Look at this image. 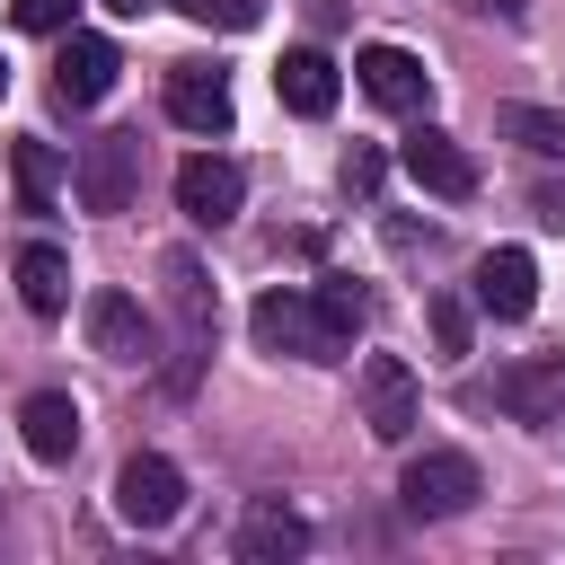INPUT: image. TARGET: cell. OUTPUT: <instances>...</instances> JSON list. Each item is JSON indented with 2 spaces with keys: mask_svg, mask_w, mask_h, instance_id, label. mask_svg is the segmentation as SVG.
<instances>
[{
  "mask_svg": "<svg viewBox=\"0 0 565 565\" xmlns=\"http://www.w3.org/2000/svg\"><path fill=\"white\" fill-rule=\"evenodd\" d=\"M397 503H406V521H450V512H468V503H477V459H468V450H424V459H406Z\"/></svg>",
  "mask_w": 565,
  "mask_h": 565,
  "instance_id": "obj_1",
  "label": "cell"
},
{
  "mask_svg": "<svg viewBox=\"0 0 565 565\" xmlns=\"http://www.w3.org/2000/svg\"><path fill=\"white\" fill-rule=\"evenodd\" d=\"M397 168H406L424 194H441V203H468V194H477V159H468V141H450L441 124H415V132L397 141Z\"/></svg>",
  "mask_w": 565,
  "mask_h": 565,
  "instance_id": "obj_2",
  "label": "cell"
},
{
  "mask_svg": "<svg viewBox=\"0 0 565 565\" xmlns=\"http://www.w3.org/2000/svg\"><path fill=\"white\" fill-rule=\"evenodd\" d=\"M71 185H79V203H88V212H132V185H141V141H132V132H97V141L79 150Z\"/></svg>",
  "mask_w": 565,
  "mask_h": 565,
  "instance_id": "obj_3",
  "label": "cell"
},
{
  "mask_svg": "<svg viewBox=\"0 0 565 565\" xmlns=\"http://www.w3.org/2000/svg\"><path fill=\"white\" fill-rule=\"evenodd\" d=\"M115 512H124L132 530H168V521L185 512V477H177V459L132 450V459H124V477H115Z\"/></svg>",
  "mask_w": 565,
  "mask_h": 565,
  "instance_id": "obj_4",
  "label": "cell"
},
{
  "mask_svg": "<svg viewBox=\"0 0 565 565\" xmlns=\"http://www.w3.org/2000/svg\"><path fill=\"white\" fill-rule=\"evenodd\" d=\"M353 79H362V97L388 106V115H424V106H433V71H424L406 44H362V53H353Z\"/></svg>",
  "mask_w": 565,
  "mask_h": 565,
  "instance_id": "obj_5",
  "label": "cell"
},
{
  "mask_svg": "<svg viewBox=\"0 0 565 565\" xmlns=\"http://www.w3.org/2000/svg\"><path fill=\"white\" fill-rule=\"evenodd\" d=\"M238 203H247V177H238L230 159L194 150V159L177 168V212H185L194 230H230V221H238Z\"/></svg>",
  "mask_w": 565,
  "mask_h": 565,
  "instance_id": "obj_6",
  "label": "cell"
},
{
  "mask_svg": "<svg viewBox=\"0 0 565 565\" xmlns=\"http://www.w3.org/2000/svg\"><path fill=\"white\" fill-rule=\"evenodd\" d=\"M247 335H256L265 353H300V362H335V353H327V327H318V309H309V291H265V300L247 309Z\"/></svg>",
  "mask_w": 565,
  "mask_h": 565,
  "instance_id": "obj_7",
  "label": "cell"
},
{
  "mask_svg": "<svg viewBox=\"0 0 565 565\" xmlns=\"http://www.w3.org/2000/svg\"><path fill=\"white\" fill-rule=\"evenodd\" d=\"M468 291H477L486 318H530V309H539V265H530V247H486L477 274H468Z\"/></svg>",
  "mask_w": 565,
  "mask_h": 565,
  "instance_id": "obj_8",
  "label": "cell"
},
{
  "mask_svg": "<svg viewBox=\"0 0 565 565\" xmlns=\"http://www.w3.org/2000/svg\"><path fill=\"white\" fill-rule=\"evenodd\" d=\"M362 424H371V441H406L415 433V371L397 353L362 362Z\"/></svg>",
  "mask_w": 565,
  "mask_h": 565,
  "instance_id": "obj_9",
  "label": "cell"
},
{
  "mask_svg": "<svg viewBox=\"0 0 565 565\" xmlns=\"http://www.w3.org/2000/svg\"><path fill=\"white\" fill-rule=\"evenodd\" d=\"M494 397H503V415H521V424H556V415H565V353L512 362V371L494 380Z\"/></svg>",
  "mask_w": 565,
  "mask_h": 565,
  "instance_id": "obj_10",
  "label": "cell"
},
{
  "mask_svg": "<svg viewBox=\"0 0 565 565\" xmlns=\"http://www.w3.org/2000/svg\"><path fill=\"white\" fill-rule=\"evenodd\" d=\"M168 124L185 132H230V79L212 62H177L168 71Z\"/></svg>",
  "mask_w": 565,
  "mask_h": 565,
  "instance_id": "obj_11",
  "label": "cell"
},
{
  "mask_svg": "<svg viewBox=\"0 0 565 565\" xmlns=\"http://www.w3.org/2000/svg\"><path fill=\"white\" fill-rule=\"evenodd\" d=\"M238 556H247V565H291V556H309V521H300L282 494H265V503H247V521H238Z\"/></svg>",
  "mask_w": 565,
  "mask_h": 565,
  "instance_id": "obj_12",
  "label": "cell"
},
{
  "mask_svg": "<svg viewBox=\"0 0 565 565\" xmlns=\"http://www.w3.org/2000/svg\"><path fill=\"white\" fill-rule=\"evenodd\" d=\"M115 44L106 35H62V62H53V97L62 106H97L106 88H115Z\"/></svg>",
  "mask_w": 565,
  "mask_h": 565,
  "instance_id": "obj_13",
  "label": "cell"
},
{
  "mask_svg": "<svg viewBox=\"0 0 565 565\" xmlns=\"http://www.w3.org/2000/svg\"><path fill=\"white\" fill-rule=\"evenodd\" d=\"M88 335L106 362H150V318L132 291H88Z\"/></svg>",
  "mask_w": 565,
  "mask_h": 565,
  "instance_id": "obj_14",
  "label": "cell"
},
{
  "mask_svg": "<svg viewBox=\"0 0 565 565\" xmlns=\"http://www.w3.org/2000/svg\"><path fill=\"white\" fill-rule=\"evenodd\" d=\"M274 88H282V106H291V115H309V124H318V115H335V62H327L318 44H291V53L274 62Z\"/></svg>",
  "mask_w": 565,
  "mask_h": 565,
  "instance_id": "obj_15",
  "label": "cell"
},
{
  "mask_svg": "<svg viewBox=\"0 0 565 565\" xmlns=\"http://www.w3.org/2000/svg\"><path fill=\"white\" fill-rule=\"evenodd\" d=\"M18 433H26L35 459H71V450H79V406H71L62 388H35V397L18 406Z\"/></svg>",
  "mask_w": 565,
  "mask_h": 565,
  "instance_id": "obj_16",
  "label": "cell"
},
{
  "mask_svg": "<svg viewBox=\"0 0 565 565\" xmlns=\"http://www.w3.org/2000/svg\"><path fill=\"white\" fill-rule=\"evenodd\" d=\"M18 300L35 309V318H62L71 309V265H62V247H18Z\"/></svg>",
  "mask_w": 565,
  "mask_h": 565,
  "instance_id": "obj_17",
  "label": "cell"
},
{
  "mask_svg": "<svg viewBox=\"0 0 565 565\" xmlns=\"http://www.w3.org/2000/svg\"><path fill=\"white\" fill-rule=\"evenodd\" d=\"M159 274H168V309H177V327H185V353H203V335H212V291H203V265L177 247Z\"/></svg>",
  "mask_w": 565,
  "mask_h": 565,
  "instance_id": "obj_18",
  "label": "cell"
},
{
  "mask_svg": "<svg viewBox=\"0 0 565 565\" xmlns=\"http://www.w3.org/2000/svg\"><path fill=\"white\" fill-rule=\"evenodd\" d=\"M9 177H18V203H26V212H53V194H62V150H53V141H9Z\"/></svg>",
  "mask_w": 565,
  "mask_h": 565,
  "instance_id": "obj_19",
  "label": "cell"
},
{
  "mask_svg": "<svg viewBox=\"0 0 565 565\" xmlns=\"http://www.w3.org/2000/svg\"><path fill=\"white\" fill-rule=\"evenodd\" d=\"M309 309H318V327H327V353L344 362V344L362 335V309H371V300H362L344 274H335V282H318V291H309Z\"/></svg>",
  "mask_w": 565,
  "mask_h": 565,
  "instance_id": "obj_20",
  "label": "cell"
},
{
  "mask_svg": "<svg viewBox=\"0 0 565 565\" xmlns=\"http://www.w3.org/2000/svg\"><path fill=\"white\" fill-rule=\"evenodd\" d=\"M494 124H503L512 141H530L539 159H565V115H547V106H503Z\"/></svg>",
  "mask_w": 565,
  "mask_h": 565,
  "instance_id": "obj_21",
  "label": "cell"
},
{
  "mask_svg": "<svg viewBox=\"0 0 565 565\" xmlns=\"http://www.w3.org/2000/svg\"><path fill=\"white\" fill-rule=\"evenodd\" d=\"M177 9H185L194 26H230V35H238V26H256L265 0H177Z\"/></svg>",
  "mask_w": 565,
  "mask_h": 565,
  "instance_id": "obj_22",
  "label": "cell"
},
{
  "mask_svg": "<svg viewBox=\"0 0 565 565\" xmlns=\"http://www.w3.org/2000/svg\"><path fill=\"white\" fill-rule=\"evenodd\" d=\"M433 344H441V353H468V300L433 291Z\"/></svg>",
  "mask_w": 565,
  "mask_h": 565,
  "instance_id": "obj_23",
  "label": "cell"
},
{
  "mask_svg": "<svg viewBox=\"0 0 565 565\" xmlns=\"http://www.w3.org/2000/svg\"><path fill=\"white\" fill-rule=\"evenodd\" d=\"M71 9H79V0H9V18H18L26 35H62V26H71Z\"/></svg>",
  "mask_w": 565,
  "mask_h": 565,
  "instance_id": "obj_24",
  "label": "cell"
},
{
  "mask_svg": "<svg viewBox=\"0 0 565 565\" xmlns=\"http://www.w3.org/2000/svg\"><path fill=\"white\" fill-rule=\"evenodd\" d=\"M344 185L371 194V185H380V150H353V159H344Z\"/></svg>",
  "mask_w": 565,
  "mask_h": 565,
  "instance_id": "obj_25",
  "label": "cell"
},
{
  "mask_svg": "<svg viewBox=\"0 0 565 565\" xmlns=\"http://www.w3.org/2000/svg\"><path fill=\"white\" fill-rule=\"evenodd\" d=\"M106 9H115V18H141V9H159V0H106Z\"/></svg>",
  "mask_w": 565,
  "mask_h": 565,
  "instance_id": "obj_26",
  "label": "cell"
},
{
  "mask_svg": "<svg viewBox=\"0 0 565 565\" xmlns=\"http://www.w3.org/2000/svg\"><path fill=\"white\" fill-rule=\"evenodd\" d=\"M468 9H503V18H521V0H468Z\"/></svg>",
  "mask_w": 565,
  "mask_h": 565,
  "instance_id": "obj_27",
  "label": "cell"
},
{
  "mask_svg": "<svg viewBox=\"0 0 565 565\" xmlns=\"http://www.w3.org/2000/svg\"><path fill=\"white\" fill-rule=\"evenodd\" d=\"M0 88H9V62H0Z\"/></svg>",
  "mask_w": 565,
  "mask_h": 565,
  "instance_id": "obj_28",
  "label": "cell"
}]
</instances>
